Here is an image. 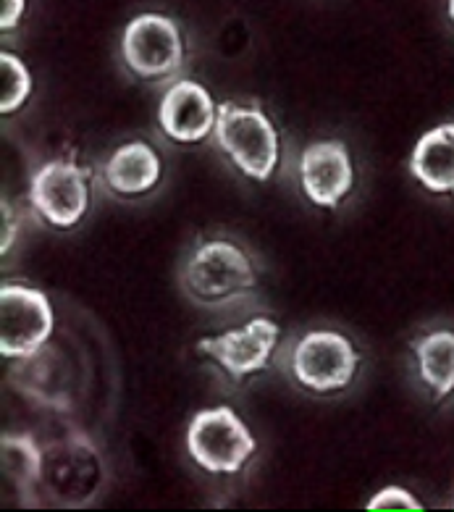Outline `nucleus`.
<instances>
[{
  "instance_id": "f257e3e1",
  "label": "nucleus",
  "mask_w": 454,
  "mask_h": 512,
  "mask_svg": "<svg viewBox=\"0 0 454 512\" xmlns=\"http://www.w3.org/2000/svg\"><path fill=\"white\" fill-rule=\"evenodd\" d=\"M182 284L187 295L205 308H226L255 289V268L242 247L213 239L189 255Z\"/></svg>"
},
{
  "instance_id": "f03ea898",
  "label": "nucleus",
  "mask_w": 454,
  "mask_h": 512,
  "mask_svg": "<svg viewBox=\"0 0 454 512\" xmlns=\"http://www.w3.org/2000/svg\"><path fill=\"white\" fill-rule=\"evenodd\" d=\"M218 148L242 174L266 182L279 166V134L260 108L221 103L216 119Z\"/></svg>"
},
{
  "instance_id": "7ed1b4c3",
  "label": "nucleus",
  "mask_w": 454,
  "mask_h": 512,
  "mask_svg": "<svg viewBox=\"0 0 454 512\" xmlns=\"http://www.w3.org/2000/svg\"><path fill=\"white\" fill-rule=\"evenodd\" d=\"M187 449L208 473H237L255 452V439L231 407H210L189 423Z\"/></svg>"
},
{
  "instance_id": "20e7f679",
  "label": "nucleus",
  "mask_w": 454,
  "mask_h": 512,
  "mask_svg": "<svg viewBox=\"0 0 454 512\" xmlns=\"http://www.w3.org/2000/svg\"><path fill=\"white\" fill-rule=\"evenodd\" d=\"M53 308L40 289L6 284L0 289V352L3 358H32L53 334Z\"/></svg>"
},
{
  "instance_id": "39448f33",
  "label": "nucleus",
  "mask_w": 454,
  "mask_h": 512,
  "mask_svg": "<svg viewBox=\"0 0 454 512\" xmlns=\"http://www.w3.org/2000/svg\"><path fill=\"white\" fill-rule=\"evenodd\" d=\"M357 352L339 331H310L292 350V373L310 392L329 394L350 386L357 371Z\"/></svg>"
},
{
  "instance_id": "423d86ee",
  "label": "nucleus",
  "mask_w": 454,
  "mask_h": 512,
  "mask_svg": "<svg viewBox=\"0 0 454 512\" xmlns=\"http://www.w3.org/2000/svg\"><path fill=\"white\" fill-rule=\"evenodd\" d=\"M126 66L142 79H163L184 61L182 32L168 16L142 14L126 24L121 37Z\"/></svg>"
},
{
  "instance_id": "0eeeda50",
  "label": "nucleus",
  "mask_w": 454,
  "mask_h": 512,
  "mask_svg": "<svg viewBox=\"0 0 454 512\" xmlns=\"http://www.w3.org/2000/svg\"><path fill=\"white\" fill-rule=\"evenodd\" d=\"M29 200L48 224L71 229L82 221L90 205L87 174L74 161H50L29 182Z\"/></svg>"
},
{
  "instance_id": "6e6552de",
  "label": "nucleus",
  "mask_w": 454,
  "mask_h": 512,
  "mask_svg": "<svg viewBox=\"0 0 454 512\" xmlns=\"http://www.w3.org/2000/svg\"><path fill=\"white\" fill-rule=\"evenodd\" d=\"M276 344H279V326L271 318H255L242 329L200 339L197 352L221 365L234 381H245L247 376L263 371L271 363Z\"/></svg>"
},
{
  "instance_id": "1a4fd4ad",
  "label": "nucleus",
  "mask_w": 454,
  "mask_h": 512,
  "mask_svg": "<svg viewBox=\"0 0 454 512\" xmlns=\"http://www.w3.org/2000/svg\"><path fill=\"white\" fill-rule=\"evenodd\" d=\"M300 182L318 208H336L350 195L355 171L352 158L339 140L313 142L300 155Z\"/></svg>"
},
{
  "instance_id": "9d476101",
  "label": "nucleus",
  "mask_w": 454,
  "mask_h": 512,
  "mask_svg": "<svg viewBox=\"0 0 454 512\" xmlns=\"http://www.w3.org/2000/svg\"><path fill=\"white\" fill-rule=\"evenodd\" d=\"M158 119L163 134L174 142H200L216 132L218 108L203 85L182 79L163 95Z\"/></svg>"
},
{
  "instance_id": "9b49d317",
  "label": "nucleus",
  "mask_w": 454,
  "mask_h": 512,
  "mask_svg": "<svg viewBox=\"0 0 454 512\" xmlns=\"http://www.w3.org/2000/svg\"><path fill=\"white\" fill-rule=\"evenodd\" d=\"M163 163L147 142H126L108 158L103 169L105 184L116 195H145L161 182Z\"/></svg>"
},
{
  "instance_id": "f8f14e48",
  "label": "nucleus",
  "mask_w": 454,
  "mask_h": 512,
  "mask_svg": "<svg viewBox=\"0 0 454 512\" xmlns=\"http://www.w3.org/2000/svg\"><path fill=\"white\" fill-rule=\"evenodd\" d=\"M410 171L426 190L454 195V124L423 134L410 158Z\"/></svg>"
},
{
  "instance_id": "ddd939ff",
  "label": "nucleus",
  "mask_w": 454,
  "mask_h": 512,
  "mask_svg": "<svg viewBox=\"0 0 454 512\" xmlns=\"http://www.w3.org/2000/svg\"><path fill=\"white\" fill-rule=\"evenodd\" d=\"M420 381L444 400L454 394V331H431L413 342Z\"/></svg>"
},
{
  "instance_id": "4468645a",
  "label": "nucleus",
  "mask_w": 454,
  "mask_h": 512,
  "mask_svg": "<svg viewBox=\"0 0 454 512\" xmlns=\"http://www.w3.org/2000/svg\"><path fill=\"white\" fill-rule=\"evenodd\" d=\"M3 473L24 491L40 484L42 452L29 436H3Z\"/></svg>"
},
{
  "instance_id": "2eb2a0df",
  "label": "nucleus",
  "mask_w": 454,
  "mask_h": 512,
  "mask_svg": "<svg viewBox=\"0 0 454 512\" xmlns=\"http://www.w3.org/2000/svg\"><path fill=\"white\" fill-rule=\"evenodd\" d=\"M0 74H3V92H0V113H16L27 103L32 92V74L19 58L11 53H0Z\"/></svg>"
},
{
  "instance_id": "dca6fc26",
  "label": "nucleus",
  "mask_w": 454,
  "mask_h": 512,
  "mask_svg": "<svg viewBox=\"0 0 454 512\" xmlns=\"http://www.w3.org/2000/svg\"><path fill=\"white\" fill-rule=\"evenodd\" d=\"M368 510H423V505L402 486H389V489L378 491L376 497H371Z\"/></svg>"
},
{
  "instance_id": "f3484780",
  "label": "nucleus",
  "mask_w": 454,
  "mask_h": 512,
  "mask_svg": "<svg viewBox=\"0 0 454 512\" xmlns=\"http://www.w3.org/2000/svg\"><path fill=\"white\" fill-rule=\"evenodd\" d=\"M24 14V0H0V29L8 32L19 24Z\"/></svg>"
},
{
  "instance_id": "a211bd4d",
  "label": "nucleus",
  "mask_w": 454,
  "mask_h": 512,
  "mask_svg": "<svg viewBox=\"0 0 454 512\" xmlns=\"http://www.w3.org/2000/svg\"><path fill=\"white\" fill-rule=\"evenodd\" d=\"M16 239V216L14 208H8V200L3 197V242H0V253L6 255Z\"/></svg>"
},
{
  "instance_id": "6ab92c4d",
  "label": "nucleus",
  "mask_w": 454,
  "mask_h": 512,
  "mask_svg": "<svg viewBox=\"0 0 454 512\" xmlns=\"http://www.w3.org/2000/svg\"><path fill=\"white\" fill-rule=\"evenodd\" d=\"M449 19L454 22V0H449Z\"/></svg>"
}]
</instances>
